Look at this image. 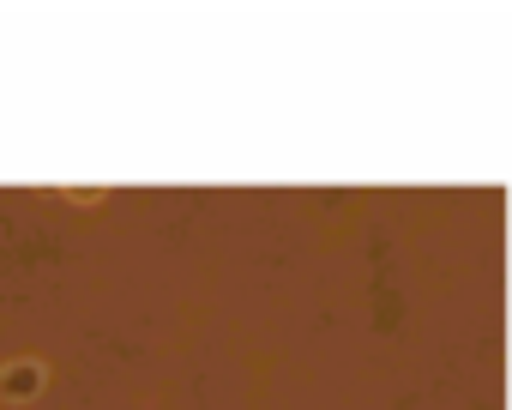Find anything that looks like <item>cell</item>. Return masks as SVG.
Wrapping results in <instances>:
<instances>
[{
  "mask_svg": "<svg viewBox=\"0 0 512 410\" xmlns=\"http://www.w3.org/2000/svg\"><path fill=\"white\" fill-rule=\"evenodd\" d=\"M43 380H49V368H43L37 356H13V362H0V398H7V404H31V398L43 392Z\"/></svg>",
  "mask_w": 512,
  "mask_h": 410,
  "instance_id": "1",
  "label": "cell"
}]
</instances>
